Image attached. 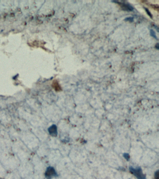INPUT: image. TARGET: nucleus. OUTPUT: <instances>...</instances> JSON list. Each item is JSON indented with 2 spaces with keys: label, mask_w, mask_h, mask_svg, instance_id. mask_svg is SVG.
Returning a JSON list of instances; mask_svg holds the SVG:
<instances>
[{
  "label": "nucleus",
  "mask_w": 159,
  "mask_h": 179,
  "mask_svg": "<svg viewBox=\"0 0 159 179\" xmlns=\"http://www.w3.org/2000/svg\"><path fill=\"white\" fill-rule=\"evenodd\" d=\"M129 170L132 174H133L137 179H147L146 175H144L142 168L140 167L134 168L133 167H130Z\"/></svg>",
  "instance_id": "f257e3e1"
},
{
  "label": "nucleus",
  "mask_w": 159,
  "mask_h": 179,
  "mask_svg": "<svg viewBox=\"0 0 159 179\" xmlns=\"http://www.w3.org/2000/svg\"><path fill=\"white\" fill-rule=\"evenodd\" d=\"M58 176V174L53 167H48L45 173V176L47 179H52Z\"/></svg>",
  "instance_id": "f03ea898"
},
{
  "label": "nucleus",
  "mask_w": 159,
  "mask_h": 179,
  "mask_svg": "<svg viewBox=\"0 0 159 179\" xmlns=\"http://www.w3.org/2000/svg\"><path fill=\"white\" fill-rule=\"evenodd\" d=\"M49 134L52 137H56L58 135V128L56 125H52L48 128Z\"/></svg>",
  "instance_id": "7ed1b4c3"
},
{
  "label": "nucleus",
  "mask_w": 159,
  "mask_h": 179,
  "mask_svg": "<svg viewBox=\"0 0 159 179\" xmlns=\"http://www.w3.org/2000/svg\"><path fill=\"white\" fill-rule=\"evenodd\" d=\"M122 8H124V10H127V11H132L134 9L133 7L127 4H122Z\"/></svg>",
  "instance_id": "20e7f679"
},
{
  "label": "nucleus",
  "mask_w": 159,
  "mask_h": 179,
  "mask_svg": "<svg viewBox=\"0 0 159 179\" xmlns=\"http://www.w3.org/2000/svg\"><path fill=\"white\" fill-rule=\"evenodd\" d=\"M150 35H151L152 37H153V38H155L156 39H158L157 37H156V35L155 33V31H154V30H150Z\"/></svg>",
  "instance_id": "39448f33"
},
{
  "label": "nucleus",
  "mask_w": 159,
  "mask_h": 179,
  "mask_svg": "<svg viewBox=\"0 0 159 179\" xmlns=\"http://www.w3.org/2000/svg\"><path fill=\"white\" fill-rule=\"evenodd\" d=\"M123 156L127 161H129L130 159V155L129 154H127V153H124L123 154Z\"/></svg>",
  "instance_id": "423d86ee"
},
{
  "label": "nucleus",
  "mask_w": 159,
  "mask_h": 179,
  "mask_svg": "<svg viewBox=\"0 0 159 179\" xmlns=\"http://www.w3.org/2000/svg\"><path fill=\"white\" fill-rule=\"evenodd\" d=\"M125 21H126L130 22H132L134 21V18L132 17H129L126 18V19H125Z\"/></svg>",
  "instance_id": "0eeeda50"
},
{
  "label": "nucleus",
  "mask_w": 159,
  "mask_h": 179,
  "mask_svg": "<svg viewBox=\"0 0 159 179\" xmlns=\"http://www.w3.org/2000/svg\"><path fill=\"white\" fill-rule=\"evenodd\" d=\"M145 9L146 10V12L147 13V14H148V16L149 17H150L151 18H152V15L151 13L149 11V10H148V9H147V8H145Z\"/></svg>",
  "instance_id": "6e6552de"
},
{
  "label": "nucleus",
  "mask_w": 159,
  "mask_h": 179,
  "mask_svg": "<svg viewBox=\"0 0 159 179\" xmlns=\"http://www.w3.org/2000/svg\"><path fill=\"white\" fill-rule=\"evenodd\" d=\"M159 170H157V171H156L155 173V179H159Z\"/></svg>",
  "instance_id": "1a4fd4ad"
},
{
  "label": "nucleus",
  "mask_w": 159,
  "mask_h": 179,
  "mask_svg": "<svg viewBox=\"0 0 159 179\" xmlns=\"http://www.w3.org/2000/svg\"><path fill=\"white\" fill-rule=\"evenodd\" d=\"M155 48L157 50H159V43H157V44L156 45Z\"/></svg>",
  "instance_id": "9d476101"
},
{
  "label": "nucleus",
  "mask_w": 159,
  "mask_h": 179,
  "mask_svg": "<svg viewBox=\"0 0 159 179\" xmlns=\"http://www.w3.org/2000/svg\"><path fill=\"white\" fill-rule=\"evenodd\" d=\"M0 179H2V178H0Z\"/></svg>",
  "instance_id": "9b49d317"
}]
</instances>
